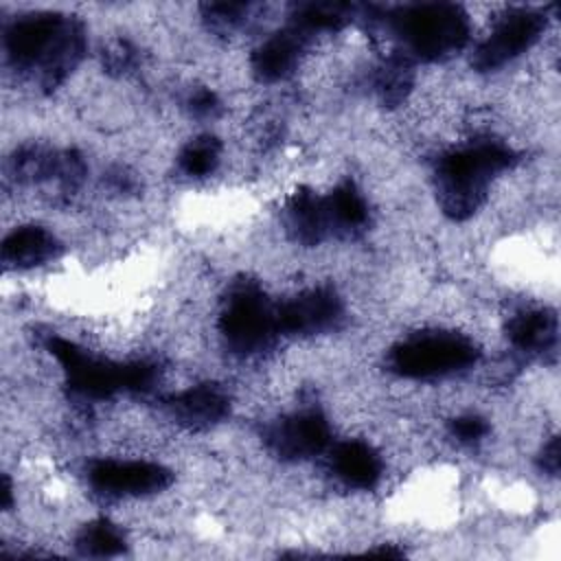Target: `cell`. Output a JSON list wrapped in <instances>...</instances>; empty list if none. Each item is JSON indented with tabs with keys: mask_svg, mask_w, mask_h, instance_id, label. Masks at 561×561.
<instances>
[{
	"mask_svg": "<svg viewBox=\"0 0 561 561\" xmlns=\"http://www.w3.org/2000/svg\"><path fill=\"white\" fill-rule=\"evenodd\" d=\"M13 68L28 72L44 90H55L85 53V28L75 15L37 11L13 20L4 31Z\"/></svg>",
	"mask_w": 561,
	"mask_h": 561,
	"instance_id": "obj_1",
	"label": "cell"
},
{
	"mask_svg": "<svg viewBox=\"0 0 561 561\" xmlns=\"http://www.w3.org/2000/svg\"><path fill=\"white\" fill-rule=\"evenodd\" d=\"M515 153L500 140H476L445 153L434 173L440 210L454 219H469L489 195L493 178L515 162Z\"/></svg>",
	"mask_w": 561,
	"mask_h": 561,
	"instance_id": "obj_2",
	"label": "cell"
},
{
	"mask_svg": "<svg viewBox=\"0 0 561 561\" xmlns=\"http://www.w3.org/2000/svg\"><path fill=\"white\" fill-rule=\"evenodd\" d=\"M394 37L410 59L436 61L465 48L469 42V15L460 4L423 2L386 13Z\"/></svg>",
	"mask_w": 561,
	"mask_h": 561,
	"instance_id": "obj_3",
	"label": "cell"
},
{
	"mask_svg": "<svg viewBox=\"0 0 561 561\" xmlns=\"http://www.w3.org/2000/svg\"><path fill=\"white\" fill-rule=\"evenodd\" d=\"M217 327L226 346L239 355L265 351L280 333L276 305L252 280H239L228 289Z\"/></svg>",
	"mask_w": 561,
	"mask_h": 561,
	"instance_id": "obj_4",
	"label": "cell"
},
{
	"mask_svg": "<svg viewBox=\"0 0 561 561\" xmlns=\"http://www.w3.org/2000/svg\"><path fill=\"white\" fill-rule=\"evenodd\" d=\"M46 351L55 357L66 375L68 388L90 401L107 399L121 390L136 388V359L134 362H112L107 357L85 351L81 344L66 340L61 335H46Z\"/></svg>",
	"mask_w": 561,
	"mask_h": 561,
	"instance_id": "obj_5",
	"label": "cell"
},
{
	"mask_svg": "<svg viewBox=\"0 0 561 561\" xmlns=\"http://www.w3.org/2000/svg\"><path fill=\"white\" fill-rule=\"evenodd\" d=\"M478 355L480 348L473 340L451 331H434L394 344L388 355V366L401 377L425 379L465 370L478 362Z\"/></svg>",
	"mask_w": 561,
	"mask_h": 561,
	"instance_id": "obj_6",
	"label": "cell"
},
{
	"mask_svg": "<svg viewBox=\"0 0 561 561\" xmlns=\"http://www.w3.org/2000/svg\"><path fill=\"white\" fill-rule=\"evenodd\" d=\"M546 13L537 9H511L497 18L491 33L473 50V66L482 72L497 70L526 53L543 33Z\"/></svg>",
	"mask_w": 561,
	"mask_h": 561,
	"instance_id": "obj_7",
	"label": "cell"
},
{
	"mask_svg": "<svg viewBox=\"0 0 561 561\" xmlns=\"http://www.w3.org/2000/svg\"><path fill=\"white\" fill-rule=\"evenodd\" d=\"M331 427L320 410H298L265 430L267 449L280 460H305L329 447Z\"/></svg>",
	"mask_w": 561,
	"mask_h": 561,
	"instance_id": "obj_8",
	"label": "cell"
},
{
	"mask_svg": "<svg viewBox=\"0 0 561 561\" xmlns=\"http://www.w3.org/2000/svg\"><path fill=\"white\" fill-rule=\"evenodd\" d=\"M173 476L151 460L101 458L88 467V482L105 495H149L167 489Z\"/></svg>",
	"mask_w": 561,
	"mask_h": 561,
	"instance_id": "obj_9",
	"label": "cell"
},
{
	"mask_svg": "<svg viewBox=\"0 0 561 561\" xmlns=\"http://www.w3.org/2000/svg\"><path fill=\"white\" fill-rule=\"evenodd\" d=\"M276 318L283 333L311 335L335 329L344 318V305L335 289L311 287L276 305Z\"/></svg>",
	"mask_w": 561,
	"mask_h": 561,
	"instance_id": "obj_10",
	"label": "cell"
},
{
	"mask_svg": "<svg viewBox=\"0 0 561 561\" xmlns=\"http://www.w3.org/2000/svg\"><path fill=\"white\" fill-rule=\"evenodd\" d=\"M309 35L296 26H285L263 39L250 57V66L256 79L261 81H280L298 66Z\"/></svg>",
	"mask_w": 561,
	"mask_h": 561,
	"instance_id": "obj_11",
	"label": "cell"
},
{
	"mask_svg": "<svg viewBox=\"0 0 561 561\" xmlns=\"http://www.w3.org/2000/svg\"><path fill=\"white\" fill-rule=\"evenodd\" d=\"M167 412L184 427L204 430L219 423L228 410V394L215 383H197L164 399Z\"/></svg>",
	"mask_w": 561,
	"mask_h": 561,
	"instance_id": "obj_12",
	"label": "cell"
},
{
	"mask_svg": "<svg viewBox=\"0 0 561 561\" xmlns=\"http://www.w3.org/2000/svg\"><path fill=\"white\" fill-rule=\"evenodd\" d=\"M283 224L289 237L302 245H316L331 237L324 197L311 188H298L283 208Z\"/></svg>",
	"mask_w": 561,
	"mask_h": 561,
	"instance_id": "obj_13",
	"label": "cell"
},
{
	"mask_svg": "<svg viewBox=\"0 0 561 561\" xmlns=\"http://www.w3.org/2000/svg\"><path fill=\"white\" fill-rule=\"evenodd\" d=\"M61 243L53 232L42 226H18L11 230L0 245L4 265L15 270H31L57 259Z\"/></svg>",
	"mask_w": 561,
	"mask_h": 561,
	"instance_id": "obj_14",
	"label": "cell"
},
{
	"mask_svg": "<svg viewBox=\"0 0 561 561\" xmlns=\"http://www.w3.org/2000/svg\"><path fill=\"white\" fill-rule=\"evenodd\" d=\"M331 469L353 489H373L381 478V458L364 440H344L331 451Z\"/></svg>",
	"mask_w": 561,
	"mask_h": 561,
	"instance_id": "obj_15",
	"label": "cell"
},
{
	"mask_svg": "<svg viewBox=\"0 0 561 561\" xmlns=\"http://www.w3.org/2000/svg\"><path fill=\"white\" fill-rule=\"evenodd\" d=\"M559 322L552 309H526L506 324V337L513 346L528 353H546L554 346Z\"/></svg>",
	"mask_w": 561,
	"mask_h": 561,
	"instance_id": "obj_16",
	"label": "cell"
},
{
	"mask_svg": "<svg viewBox=\"0 0 561 561\" xmlns=\"http://www.w3.org/2000/svg\"><path fill=\"white\" fill-rule=\"evenodd\" d=\"M327 215L331 224V234L351 237L368 224V206L353 182L337 184L329 195H324Z\"/></svg>",
	"mask_w": 561,
	"mask_h": 561,
	"instance_id": "obj_17",
	"label": "cell"
},
{
	"mask_svg": "<svg viewBox=\"0 0 561 561\" xmlns=\"http://www.w3.org/2000/svg\"><path fill=\"white\" fill-rule=\"evenodd\" d=\"M64 151L46 149L42 145H24L20 147L13 158H9V173L13 180L24 184L59 180Z\"/></svg>",
	"mask_w": 561,
	"mask_h": 561,
	"instance_id": "obj_18",
	"label": "cell"
},
{
	"mask_svg": "<svg viewBox=\"0 0 561 561\" xmlns=\"http://www.w3.org/2000/svg\"><path fill=\"white\" fill-rule=\"evenodd\" d=\"M362 7L344 2H305L291 11V26L311 35L316 31H337L357 18Z\"/></svg>",
	"mask_w": 561,
	"mask_h": 561,
	"instance_id": "obj_19",
	"label": "cell"
},
{
	"mask_svg": "<svg viewBox=\"0 0 561 561\" xmlns=\"http://www.w3.org/2000/svg\"><path fill=\"white\" fill-rule=\"evenodd\" d=\"M414 83V64L405 53L390 55L375 75V92L383 105L401 103Z\"/></svg>",
	"mask_w": 561,
	"mask_h": 561,
	"instance_id": "obj_20",
	"label": "cell"
},
{
	"mask_svg": "<svg viewBox=\"0 0 561 561\" xmlns=\"http://www.w3.org/2000/svg\"><path fill=\"white\" fill-rule=\"evenodd\" d=\"M77 548L90 557H112L125 550L123 530L105 517L88 522L77 535Z\"/></svg>",
	"mask_w": 561,
	"mask_h": 561,
	"instance_id": "obj_21",
	"label": "cell"
},
{
	"mask_svg": "<svg viewBox=\"0 0 561 561\" xmlns=\"http://www.w3.org/2000/svg\"><path fill=\"white\" fill-rule=\"evenodd\" d=\"M219 158H221V142L215 136L204 134V136L191 138L182 147V151L178 156V164L184 175L204 178L217 169Z\"/></svg>",
	"mask_w": 561,
	"mask_h": 561,
	"instance_id": "obj_22",
	"label": "cell"
},
{
	"mask_svg": "<svg viewBox=\"0 0 561 561\" xmlns=\"http://www.w3.org/2000/svg\"><path fill=\"white\" fill-rule=\"evenodd\" d=\"M250 11V4L245 2H208L202 4V18L210 24L215 31H234L245 22V15Z\"/></svg>",
	"mask_w": 561,
	"mask_h": 561,
	"instance_id": "obj_23",
	"label": "cell"
},
{
	"mask_svg": "<svg viewBox=\"0 0 561 561\" xmlns=\"http://www.w3.org/2000/svg\"><path fill=\"white\" fill-rule=\"evenodd\" d=\"M449 432L460 443H476V440L486 436L489 423L482 416H478V414H462V416H456L449 423Z\"/></svg>",
	"mask_w": 561,
	"mask_h": 561,
	"instance_id": "obj_24",
	"label": "cell"
},
{
	"mask_svg": "<svg viewBox=\"0 0 561 561\" xmlns=\"http://www.w3.org/2000/svg\"><path fill=\"white\" fill-rule=\"evenodd\" d=\"M103 59H105V66L112 72H127L136 64V53H134V48L127 42H114L105 50Z\"/></svg>",
	"mask_w": 561,
	"mask_h": 561,
	"instance_id": "obj_25",
	"label": "cell"
},
{
	"mask_svg": "<svg viewBox=\"0 0 561 561\" xmlns=\"http://www.w3.org/2000/svg\"><path fill=\"white\" fill-rule=\"evenodd\" d=\"M188 107L199 118H213L219 112V99L210 88H197L188 96Z\"/></svg>",
	"mask_w": 561,
	"mask_h": 561,
	"instance_id": "obj_26",
	"label": "cell"
},
{
	"mask_svg": "<svg viewBox=\"0 0 561 561\" xmlns=\"http://www.w3.org/2000/svg\"><path fill=\"white\" fill-rule=\"evenodd\" d=\"M539 467L550 473V476H557L559 473V438L552 436L543 449H541V456H539Z\"/></svg>",
	"mask_w": 561,
	"mask_h": 561,
	"instance_id": "obj_27",
	"label": "cell"
},
{
	"mask_svg": "<svg viewBox=\"0 0 561 561\" xmlns=\"http://www.w3.org/2000/svg\"><path fill=\"white\" fill-rule=\"evenodd\" d=\"M110 180H112V184H114L118 191H129V188L134 186V180H131L125 171H114V173L110 175Z\"/></svg>",
	"mask_w": 561,
	"mask_h": 561,
	"instance_id": "obj_28",
	"label": "cell"
},
{
	"mask_svg": "<svg viewBox=\"0 0 561 561\" xmlns=\"http://www.w3.org/2000/svg\"><path fill=\"white\" fill-rule=\"evenodd\" d=\"M2 508H9L11 502H13V486H11V480L7 476H2Z\"/></svg>",
	"mask_w": 561,
	"mask_h": 561,
	"instance_id": "obj_29",
	"label": "cell"
}]
</instances>
